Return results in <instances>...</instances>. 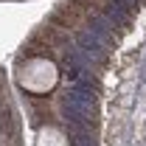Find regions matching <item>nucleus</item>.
Wrapping results in <instances>:
<instances>
[{"instance_id":"2","label":"nucleus","mask_w":146,"mask_h":146,"mask_svg":"<svg viewBox=\"0 0 146 146\" xmlns=\"http://www.w3.org/2000/svg\"><path fill=\"white\" fill-rule=\"evenodd\" d=\"M115 25L110 23L104 14H96V17L90 20V25H87V31H90L98 42H104V45H112V39H115V31H112Z\"/></svg>"},{"instance_id":"3","label":"nucleus","mask_w":146,"mask_h":146,"mask_svg":"<svg viewBox=\"0 0 146 146\" xmlns=\"http://www.w3.org/2000/svg\"><path fill=\"white\" fill-rule=\"evenodd\" d=\"M76 48H79V51H84L90 59H101L107 45H104V42H98V39L84 28V31H79V34H76Z\"/></svg>"},{"instance_id":"4","label":"nucleus","mask_w":146,"mask_h":146,"mask_svg":"<svg viewBox=\"0 0 146 146\" xmlns=\"http://www.w3.org/2000/svg\"><path fill=\"white\" fill-rule=\"evenodd\" d=\"M141 79H143V84H146V73H143V76H141Z\"/></svg>"},{"instance_id":"1","label":"nucleus","mask_w":146,"mask_h":146,"mask_svg":"<svg viewBox=\"0 0 146 146\" xmlns=\"http://www.w3.org/2000/svg\"><path fill=\"white\" fill-rule=\"evenodd\" d=\"M132 11H135V6L127 3V0H107V6H104V11H101V14H104L112 25H129Z\"/></svg>"}]
</instances>
